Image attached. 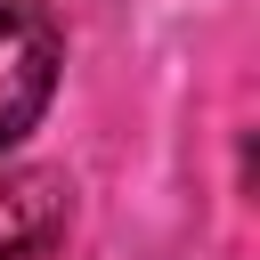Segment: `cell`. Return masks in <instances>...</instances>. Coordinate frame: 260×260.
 <instances>
[{
  "label": "cell",
  "mask_w": 260,
  "mask_h": 260,
  "mask_svg": "<svg viewBox=\"0 0 260 260\" xmlns=\"http://www.w3.org/2000/svg\"><path fill=\"white\" fill-rule=\"evenodd\" d=\"M73 236V179L49 162H0V260H57Z\"/></svg>",
  "instance_id": "obj_2"
},
{
  "label": "cell",
  "mask_w": 260,
  "mask_h": 260,
  "mask_svg": "<svg viewBox=\"0 0 260 260\" xmlns=\"http://www.w3.org/2000/svg\"><path fill=\"white\" fill-rule=\"evenodd\" d=\"M65 73V24L49 0H0V146L41 130Z\"/></svg>",
  "instance_id": "obj_1"
}]
</instances>
